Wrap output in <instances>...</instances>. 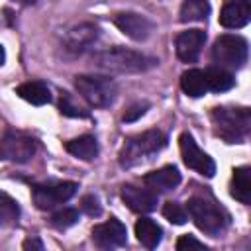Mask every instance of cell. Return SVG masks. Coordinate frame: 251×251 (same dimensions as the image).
<instances>
[{
	"label": "cell",
	"mask_w": 251,
	"mask_h": 251,
	"mask_svg": "<svg viewBox=\"0 0 251 251\" xmlns=\"http://www.w3.org/2000/svg\"><path fill=\"white\" fill-rule=\"evenodd\" d=\"M186 214L192 218L196 227L208 235H220L227 226L226 214L206 198H190L186 202Z\"/></svg>",
	"instance_id": "4"
},
{
	"label": "cell",
	"mask_w": 251,
	"mask_h": 251,
	"mask_svg": "<svg viewBox=\"0 0 251 251\" xmlns=\"http://www.w3.org/2000/svg\"><path fill=\"white\" fill-rule=\"evenodd\" d=\"M210 14L208 0H184L180 6V22H202Z\"/></svg>",
	"instance_id": "23"
},
{
	"label": "cell",
	"mask_w": 251,
	"mask_h": 251,
	"mask_svg": "<svg viewBox=\"0 0 251 251\" xmlns=\"http://www.w3.org/2000/svg\"><path fill=\"white\" fill-rule=\"evenodd\" d=\"M4 59H6V53H4V47L0 45V65L4 63Z\"/></svg>",
	"instance_id": "32"
},
{
	"label": "cell",
	"mask_w": 251,
	"mask_h": 251,
	"mask_svg": "<svg viewBox=\"0 0 251 251\" xmlns=\"http://www.w3.org/2000/svg\"><path fill=\"white\" fill-rule=\"evenodd\" d=\"M247 41L241 35L224 33L214 41L212 59L222 69H241L247 61Z\"/></svg>",
	"instance_id": "6"
},
{
	"label": "cell",
	"mask_w": 251,
	"mask_h": 251,
	"mask_svg": "<svg viewBox=\"0 0 251 251\" xmlns=\"http://www.w3.org/2000/svg\"><path fill=\"white\" fill-rule=\"evenodd\" d=\"M24 249H37V251H41L43 243L39 239H27V241H24Z\"/></svg>",
	"instance_id": "31"
},
{
	"label": "cell",
	"mask_w": 251,
	"mask_h": 251,
	"mask_svg": "<svg viewBox=\"0 0 251 251\" xmlns=\"http://www.w3.org/2000/svg\"><path fill=\"white\" fill-rule=\"evenodd\" d=\"M165 145H167V137L159 129L143 131L139 135L129 137L124 143V147L120 151V163H122V167H131V165L143 161L145 157L161 151Z\"/></svg>",
	"instance_id": "3"
},
{
	"label": "cell",
	"mask_w": 251,
	"mask_h": 251,
	"mask_svg": "<svg viewBox=\"0 0 251 251\" xmlns=\"http://www.w3.org/2000/svg\"><path fill=\"white\" fill-rule=\"evenodd\" d=\"M180 88L184 90V94L198 98L202 96L208 86H206V75L202 69H188L180 75Z\"/></svg>",
	"instance_id": "20"
},
{
	"label": "cell",
	"mask_w": 251,
	"mask_h": 251,
	"mask_svg": "<svg viewBox=\"0 0 251 251\" xmlns=\"http://www.w3.org/2000/svg\"><path fill=\"white\" fill-rule=\"evenodd\" d=\"M16 2H20V4H33L35 0H16Z\"/></svg>",
	"instance_id": "33"
},
{
	"label": "cell",
	"mask_w": 251,
	"mask_h": 251,
	"mask_svg": "<svg viewBox=\"0 0 251 251\" xmlns=\"http://www.w3.org/2000/svg\"><path fill=\"white\" fill-rule=\"evenodd\" d=\"M80 208H82V212L88 214V216H100V204H98V200H96L94 196H90V194L82 198Z\"/></svg>",
	"instance_id": "28"
},
{
	"label": "cell",
	"mask_w": 251,
	"mask_h": 251,
	"mask_svg": "<svg viewBox=\"0 0 251 251\" xmlns=\"http://www.w3.org/2000/svg\"><path fill=\"white\" fill-rule=\"evenodd\" d=\"M147 110V104H133L129 110H126L124 114V122H135L137 118H141Z\"/></svg>",
	"instance_id": "29"
},
{
	"label": "cell",
	"mask_w": 251,
	"mask_h": 251,
	"mask_svg": "<svg viewBox=\"0 0 251 251\" xmlns=\"http://www.w3.org/2000/svg\"><path fill=\"white\" fill-rule=\"evenodd\" d=\"M61 112L67 114V116H86L84 112H80V108H76V106L71 104L69 94H65V96L61 98Z\"/></svg>",
	"instance_id": "30"
},
{
	"label": "cell",
	"mask_w": 251,
	"mask_h": 251,
	"mask_svg": "<svg viewBox=\"0 0 251 251\" xmlns=\"http://www.w3.org/2000/svg\"><path fill=\"white\" fill-rule=\"evenodd\" d=\"M231 196L241 204L251 202V171L249 167H237L231 176Z\"/></svg>",
	"instance_id": "18"
},
{
	"label": "cell",
	"mask_w": 251,
	"mask_h": 251,
	"mask_svg": "<svg viewBox=\"0 0 251 251\" xmlns=\"http://www.w3.org/2000/svg\"><path fill=\"white\" fill-rule=\"evenodd\" d=\"M16 92L20 94V98H24L25 102L33 104V106H43L47 102H51V92L47 88V84L39 82V80H31V82H24L16 88Z\"/></svg>",
	"instance_id": "19"
},
{
	"label": "cell",
	"mask_w": 251,
	"mask_h": 251,
	"mask_svg": "<svg viewBox=\"0 0 251 251\" xmlns=\"http://www.w3.org/2000/svg\"><path fill=\"white\" fill-rule=\"evenodd\" d=\"M92 63L98 69H104L110 73H141V71H147L149 67H153L157 61L143 53H137V51H131L126 47H116L110 51L96 53L92 57Z\"/></svg>",
	"instance_id": "1"
},
{
	"label": "cell",
	"mask_w": 251,
	"mask_h": 251,
	"mask_svg": "<svg viewBox=\"0 0 251 251\" xmlns=\"http://www.w3.org/2000/svg\"><path fill=\"white\" fill-rule=\"evenodd\" d=\"M204 75H206V86L212 92H226V90L233 88V84H235L233 75L222 67H210L204 71Z\"/></svg>",
	"instance_id": "22"
},
{
	"label": "cell",
	"mask_w": 251,
	"mask_h": 251,
	"mask_svg": "<svg viewBox=\"0 0 251 251\" xmlns=\"http://www.w3.org/2000/svg\"><path fill=\"white\" fill-rule=\"evenodd\" d=\"M204 41H206V33L202 29H186L178 33L175 41L178 59L184 63H194L204 47Z\"/></svg>",
	"instance_id": "12"
},
{
	"label": "cell",
	"mask_w": 251,
	"mask_h": 251,
	"mask_svg": "<svg viewBox=\"0 0 251 251\" xmlns=\"http://www.w3.org/2000/svg\"><path fill=\"white\" fill-rule=\"evenodd\" d=\"M212 124H214L216 133L222 139L235 143L247 135L249 126H251V116L247 108L222 106V108L212 110Z\"/></svg>",
	"instance_id": "2"
},
{
	"label": "cell",
	"mask_w": 251,
	"mask_h": 251,
	"mask_svg": "<svg viewBox=\"0 0 251 251\" xmlns=\"http://www.w3.org/2000/svg\"><path fill=\"white\" fill-rule=\"evenodd\" d=\"M92 241L100 249L122 247L127 241L126 226L120 220H116V218H112L108 222H102V224H98V226L92 227Z\"/></svg>",
	"instance_id": "10"
},
{
	"label": "cell",
	"mask_w": 251,
	"mask_h": 251,
	"mask_svg": "<svg viewBox=\"0 0 251 251\" xmlns=\"http://www.w3.org/2000/svg\"><path fill=\"white\" fill-rule=\"evenodd\" d=\"M98 37V27L92 24H80L75 25L73 29H69L67 37H65V47L73 53H80L86 47H90Z\"/></svg>",
	"instance_id": "16"
},
{
	"label": "cell",
	"mask_w": 251,
	"mask_h": 251,
	"mask_svg": "<svg viewBox=\"0 0 251 251\" xmlns=\"http://www.w3.org/2000/svg\"><path fill=\"white\" fill-rule=\"evenodd\" d=\"M114 24L122 33H126L133 41H145L153 31V24L145 16L135 14V12H120V14H116L114 16Z\"/></svg>",
	"instance_id": "11"
},
{
	"label": "cell",
	"mask_w": 251,
	"mask_h": 251,
	"mask_svg": "<svg viewBox=\"0 0 251 251\" xmlns=\"http://www.w3.org/2000/svg\"><path fill=\"white\" fill-rule=\"evenodd\" d=\"M143 182L147 184V188H151L155 194L159 192H169L173 188L178 186L180 182V173L176 167L173 165H167L163 169H157V171H151L143 176Z\"/></svg>",
	"instance_id": "15"
},
{
	"label": "cell",
	"mask_w": 251,
	"mask_h": 251,
	"mask_svg": "<svg viewBox=\"0 0 251 251\" xmlns=\"http://www.w3.org/2000/svg\"><path fill=\"white\" fill-rule=\"evenodd\" d=\"M78 222V212L75 208H63L51 216V224L57 229H67Z\"/></svg>",
	"instance_id": "25"
},
{
	"label": "cell",
	"mask_w": 251,
	"mask_h": 251,
	"mask_svg": "<svg viewBox=\"0 0 251 251\" xmlns=\"http://www.w3.org/2000/svg\"><path fill=\"white\" fill-rule=\"evenodd\" d=\"M75 86L90 106L106 108L116 100V82L108 76L78 75L75 78Z\"/></svg>",
	"instance_id": "5"
},
{
	"label": "cell",
	"mask_w": 251,
	"mask_h": 251,
	"mask_svg": "<svg viewBox=\"0 0 251 251\" xmlns=\"http://www.w3.org/2000/svg\"><path fill=\"white\" fill-rule=\"evenodd\" d=\"M18 218H20V206H18V202L12 196L0 192V227L14 226L18 222Z\"/></svg>",
	"instance_id": "24"
},
{
	"label": "cell",
	"mask_w": 251,
	"mask_h": 251,
	"mask_svg": "<svg viewBox=\"0 0 251 251\" xmlns=\"http://www.w3.org/2000/svg\"><path fill=\"white\" fill-rule=\"evenodd\" d=\"M65 149L76 157V159H82V161H92L96 155H98V143L92 135H80L76 139H71Z\"/></svg>",
	"instance_id": "21"
},
{
	"label": "cell",
	"mask_w": 251,
	"mask_h": 251,
	"mask_svg": "<svg viewBox=\"0 0 251 251\" xmlns=\"http://www.w3.org/2000/svg\"><path fill=\"white\" fill-rule=\"evenodd\" d=\"M122 200L127 204L129 210L137 214H147L157 208V194L147 188H139L133 184L122 186Z\"/></svg>",
	"instance_id": "13"
},
{
	"label": "cell",
	"mask_w": 251,
	"mask_h": 251,
	"mask_svg": "<svg viewBox=\"0 0 251 251\" xmlns=\"http://www.w3.org/2000/svg\"><path fill=\"white\" fill-rule=\"evenodd\" d=\"M163 216H165L171 224H175V226H182V224H186V220H188L186 210H184L178 202H167V204L163 206Z\"/></svg>",
	"instance_id": "26"
},
{
	"label": "cell",
	"mask_w": 251,
	"mask_h": 251,
	"mask_svg": "<svg viewBox=\"0 0 251 251\" xmlns=\"http://www.w3.org/2000/svg\"><path fill=\"white\" fill-rule=\"evenodd\" d=\"M33 137L22 131H6L0 137V159H10L14 163H25L35 155Z\"/></svg>",
	"instance_id": "8"
},
{
	"label": "cell",
	"mask_w": 251,
	"mask_h": 251,
	"mask_svg": "<svg viewBox=\"0 0 251 251\" xmlns=\"http://www.w3.org/2000/svg\"><path fill=\"white\" fill-rule=\"evenodd\" d=\"M135 235H137V241L141 245H145L147 249H155L161 243L163 229L157 222H153L149 218H141L135 224Z\"/></svg>",
	"instance_id": "17"
},
{
	"label": "cell",
	"mask_w": 251,
	"mask_h": 251,
	"mask_svg": "<svg viewBox=\"0 0 251 251\" xmlns=\"http://www.w3.org/2000/svg\"><path fill=\"white\" fill-rule=\"evenodd\" d=\"M251 20V4L249 0H231L220 12V24L229 29H239L247 25Z\"/></svg>",
	"instance_id": "14"
},
{
	"label": "cell",
	"mask_w": 251,
	"mask_h": 251,
	"mask_svg": "<svg viewBox=\"0 0 251 251\" xmlns=\"http://www.w3.org/2000/svg\"><path fill=\"white\" fill-rule=\"evenodd\" d=\"M78 184L65 180V182H49V184H35L33 186V202L39 210H53L55 206L67 202L75 196Z\"/></svg>",
	"instance_id": "7"
},
{
	"label": "cell",
	"mask_w": 251,
	"mask_h": 251,
	"mask_svg": "<svg viewBox=\"0 0 251 251\" xmlns=\"http://www.w3.org/2000/svg\"><path fill=\"white\" fill-rule=\"evenodd\" d=\"M176 249L178 251H206V245L194 239L192 235H180L176 241Z\"/></svg>",
	"instance_id": "27"
},
{
	"label": "cell",
	"mask_w": 251,
	"mask_h": 251,
	"mask_svg": "<svg viewBox=\"0 0 251 251\" xmlns=\"http://www.w3.org/2000/svg\"><path fill=\"white\" fill-rule=\"evenodd\" d=\"M178 147H180V157L184 161V165L196 173H200L202 176H214L216 173V163L212 161L210 155H206L194 141V137L190 133H180L178 137Z\"/></svg>",
	"instance_id": "9"
}]
</instances>
